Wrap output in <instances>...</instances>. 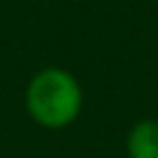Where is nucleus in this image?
<instances>
[{
	"label": "nucleus",
	"mask_w": 158,
	"mask_h": 158,
	"mask_svg": "<svg viewBox=\"0 0 158 158\" xmlns=\"http://www.w3.org/2000/svg\"><path fill=\"white\" fill-rule=\"evenodd\" d=\"M84 104V94L74 74L62 67L40 69L25 89V109L30 118L42 128H67L77 121Z\"/></svg>",
	"instance_id": "f257e3e1"
},
{
	"label": "nucleus",
	"mask_w": 158,
	"mask_h": 158,
	"mask_svg": "<svg viewBox=\"0 0 158 158\" xmlns=\"http://www.w3.org/2000/svg\"><path fill=\"white\" fill-rule=\"evenodd\" d=\"M128 158H158V118H141L126 133Z\"/></svg>",
	"instance_id": "f03ea898"
},
{
	"label": "nucleus",
	"mask_w": 158,
	"mask_h": 158,
	"mask_svg": "<svg viewBox=\"0 0 158 158\" xmlns=\"http://www.w3.org/2000/svg\"><path fill=\"white\" fill-rule=\"evenodd\" d=\"M153 2H158V0H153Z\"/></svg>",
	"instance_id": "7ed1b4c3"
}]
</instances>
